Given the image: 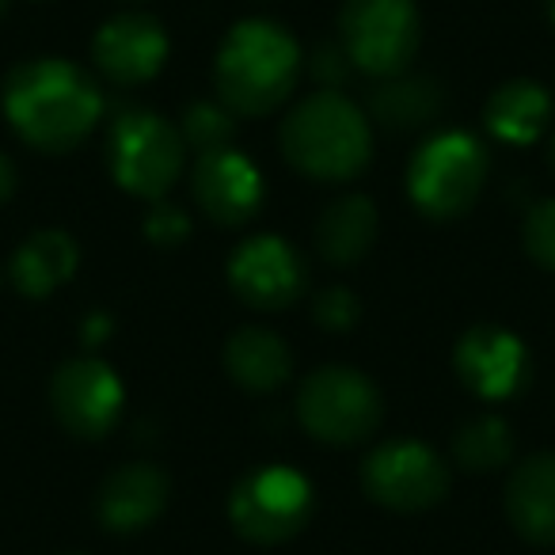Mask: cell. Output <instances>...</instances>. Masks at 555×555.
<instances>
[{
  "label": "cell",
  "mask_w": 555,
  "mask_h": 555,
  "mask_svg": "<svg viewBox=\"0 0 555 555\" xmlns=\"http://www.w3.org/2000/svg\"><path fill=\"white\" fill-rule=\"evenodd\" d=\"M309 517L312 483L286 464L247 472L229 494V521L247 544H286L309 525Z\"/></svg>",
  "instance_id": "obj_8"
},
{
  "label": "cell",
  "mask_w": 555,
  "mask_h": 555,
  "mask_svg": "<svg viewBox=\"0 0 555 555\" xmlns=\"http://www.w3.org/2000/svg\"><path fill=\"white\" fill-rule=\"evenodd\" d=\"M362 487L373 502L396 514H418L449 494V464L415 438L377 446L362 464Z\"/></svg>",
  "instance_id": "obj_9"
},
{
  "label": "cell",
  "mask_w": 555,
  "mask_h": 555,
  "mask_svg": "<svg viewBox=\"0 0 555 555\" xmlns=\"http://www.w3.org/2000/svg\"><path fill=\"white\" fill-rule=\"evenodd\" d=\"M483 126L502 145H532L552 126V95L537 80H506L487 100Z\"/></svg>",
  "instance_id": "obj_20"
},
{
  "label": "cell",
  "mask_w": 555,
  "mask_h": 555,
  "mask_svg": "<svg viewBox=\"0 0 555 555\" xmlns=\"http://www.w3.org/2000/svg\"><path fill=\"white\" fill-rule=\"evenodd\" d=\"M80 267V247L69 232L62 229H42L35 236H27L16 247L9 262V278L12 286L24 297H50L57 286H65Z\"/></svg>",
  "instance_id": "obj_17"
},
{
  "label": "cell",
  "mask_w": 555,
  "mask_h": 555,
  "mask_svg": "<svg viewBox=\"0 0 555 555\" xmlns=\"http://www.w3.org/2000/svg\"><path fill=\"white\" fill-rule=\"evenodd\" d=\"M107 164L122 191L160 202L183 176L186 141L179 126L156 111H118L107 133Z\"/></svg>",
  "instance_id": "obj_5"
},
{
  "label": "cell",
  "mask_w": 555,
  "mask_h": 555,
  "mask_svg": "<svg viewBox=\"0 0 555 555\" xmlns=\"http://www.w3.org/2000/svg\"><path fill=\"white\" fill-rule=\"evenodd\" d=\"M453 365L456 377L464 380V388L491 403L514 400L532 380L529 347L514 332L494 324L468 327L453 350Z\"/></svg>",
  "instance_id": "obj_12"
},
{
  "label": "cell",
  "mask_w": 555,
  "mask_h": 555,
  "mask_svg": "<svg viewBox=\"0 0 555 555\" xmlns=\"http://www.w3.org/2000/svg\"><path fill=\"white\" fill-rule=\"evenodd\" d=\"M347 65H350V57L343 54V47L335 42V47H324L317 54V77L332 80V85H343V80H347Z\"/></svg>",
  "instance_id": "obj_27"
},
{
  "label": "cell",
  "mask_w": 555,
  "mask_h": 555,
  "mask_svg": "<svg viewBox=\"0 0 555 555\" xmlns=\"http://www.w3.org/2000/svg\"><path fill=\"white\" fill-rule=\"evenodd\" d=\"M224 370L240 388L267 396L289 380L294 354H289L286 339L274 335L270 327H240L224 343Z\"/></svg>",
  "instance_id": "obj_19"
},
{
  "label": "cell",
  "mask_w": 555,
  "mask_h": 555,
  "mask_svg": "<svg viewBox=\"0 0 555 555\" xmlns=\"http://www.w3.org/2000/svg\"><path fill=\"white\" fill-rule=\"evenodd\" d=\"M16 183H20V176H16V164H12L9 156L0 153V202H9L12 194H16Z\"/></svg>",
  "instance_id": "obj_29"
},
{
  "label": "cell",
  "mask_w": 555,
  "mask_h": 555,
  "mask_svg": "<svg viewBox=\"0 0 555 555\" xmlns=\"http://www.w3.org/2000/svg\"><path fill=\"white\" fill-rule=\"evenodd\" d=\"M506 517L529 544H555V453H532L509 472Z\"/></svg>",
  "instance_id": "obj_16"
},
{
  "label": "cell",
  "mask_w": 555,
  "mask_h": 555,
  "mask_svg": "<svg viewBox=\"0 0 555 555\" xmlns=\"http://www.w3.org/2000/svg\"><path fill=\"white\" fill-rule=\"evenodd\" d=\"M95 69L122 88L153 80L168 62V31L145 12H118L92 39Z\"/></svg>",
  "instance_id": "obj_14"
},
{
  "label": "cell",
  "mask_w": 555,
  "mask_h": 555,
  "mask_svg": "<svg viewBox=\"0 0 555 555\" xmlns=\"http://www.w3.org/2000/svg\"><path fill=\"white\" fill-rule=\"evenodd\" d=\"M552 168H555V133H552Z\"/></svg>",
  "instance_id": "obj_31"
},
{
  "label": "cell",
  "mask_w": 555,
  "mask_h": 555,
  "mask_svg": "<svg viewBox=\"0 0 555 555\" xmlns=\"http://www.w3.org/2000/svg\"><path fill=\"white\" fill-rule=\"evenodd\" d=\"M301 80V47L274 20H240L214 62V85L232 115L262 118L294 95Z\"/></svg>",
  "instance_id": "obj_2"
},
{
  "label": "cell",
  "mask_w": 555,
  "mask_h": 555,
  "mask_svg": "<svg viewBox=\"0 0 555 555\" xmlns=\"http://www.w3.org/2000/svg\"><path fill=\"white\" fill-rule=\"evenodd\" d=\"M487 171H491V160H487V149L479 138L464 130L434 133L411 156L408 194L418 206V214L434 217V221H453L479 202L487 186Z\"/></svg>",
  "instance_id": "obj_4"
},
{
  "label": "cell",
  "mask_w": 555,
  "mask_h": 555,
  "mask_svg": "<svg viewBox=\"0 0 555 555\" xmlns=\"http://www.w3.org/2000/svg\"><path fill=\"white\" fill-rule=\"evenodd\" d=\"M297 418L324 446H358L380 426L385 400L354 365H320L297 392Z\"/></svg>",
  "instance_id": "obj_7"
},
{
  "label": "cell",
  "mask_w": 555,
  "mask_h": 555,
  "mask_svg": "<svg viewBox=\"0 0 555 555\" xmlns=\"http://www.w3.org/2000/svg\"><path fill=\"white\" fill-rule=\"evenodd\" d=\"M312 317H317V324L327 327V332H350V327L362 320V301H358L347 286H327L324 294H317V301H312Z\"/></svg>",
  "instance_id": "obj_25"
},
{
  "label": "cell",
  "mask_w": 555,
  "mask_h": 555,
  "mask_svg": "<svg viewBox=\"0 0 555 555\" xmlns=\"http://www.w3.org/2000/svg\"><path fill=\"white\" fill-rule=\"evenodd\" d=\"M171 499V483L156 464H122L115 468L100 487V509L103 529L111 532H141L164 514Z\"/></svg>",
  "instance_id": "obj_15"
},
{
  "label": "cell",
  "mask_w": 555,
  "mask_h": 555,
  "mask_svg": "<svg viewBox=\"0 0 555 555\" xmlns=\"http://www.w3.org/2000/svg\"><path fill=\"white\" fill-rule=\"evenodd\" d=\"M525 251L555 274V198H544L525 214Z\"/></svg>",
  "instance_id": "obj_24"
},
{
  "label": "cell",
  "mask_w": 555,
  "mask_h": 555,
  "mask_svg": "<svg viewBox=\"0 0 555 555\" xmlns=\"http://www.w3.org/2000/svg\"><path fill=\"white\" fill-rule=\"evenodd\" d=\"M107 335H111V320L103 317V312H92V317L85 320V343L95 347V343H103Z\"/></svg>",
  "instance_id": "obj_28"
},
{
  "label": "cell",
  "mask_w": 555,
  "mask_h": 555,
  "mask_svg": "<svg viewBox=\"0 0 555 555\" xmlns=\"http://www.w3.org/2000/svg\"><path fill=\"white\" fill-rule=\"evenodd\" d=\"M145 236L160 247H179L186 236H191V221L179 206H168V202H156L145 217Z\"/></svg>",
  "instance_id": "obj_26"
},
{
  "label": "cell",
  "mask_w": 555,
  "mask_h": 555,
  "mask_svg": "<svg viewBox=\"0 0 555 555\" xmlns=\"http://www.w3.org/2000/svg\"><path fill=\"white\" fill-rule=\"evenodd\" d=\"M50 408L73 438H107L126 408L118 373L100 358H73L50 380Z\"/></svg>",
  "instance_id": "obj_11"
},
{
  "label": "cell",
  "mask_w": 555,
  "mask_h": 555,
  "mask_svg": "<svg viewBox=\"0 0 555 555\" xmlns=\"http://www.w3.org/2000/svg\"><path fill=\"white\" fill-rule=\"evenodd\" d=\"M552 24H555V0H552Z\"/></svg>",
  "instance_id": "obj_32"
},
{
  "label": "cell",
  "mask_w": 555,
  "mask_h": 555,
  "mask_svg": "<svg viewBox=\"0 0 555 555\" xmlns=\"http://www.w3.org/2000/svg\"><path fill=\"white\" fill-rule=\"evenodd\" d=\"M514 456V430L506 418L479 415L453 434V461L468 472H494Z\"/></svg>",
  "instance_id": "obj_22"
},
{
  "label": "cell",
  "mask_w": 555,
  "mask_h": 555,
  "mask_svg": "<svg viewBox=\"0 0 555 555\" xmlns=\"http://www.w3.org/2000/svg\"><path fill=\"white\" fill-rule=\"evenodd\" d=\"M191 191L198 209L221 229H240L262 209V171L240 149L224 145L214 153H198L191 171Z\"/></svg>",
  "instance_id": "obj_13"
},
{
  "label": "cell",
  "mask_w": 555,
  "mask_h": 555,
  "mask_svg": "<svg viewBox=\"0 0 555 555\" xmlns=\"http://www.w3.org/2000/svg\"><path fill=\"white\" fill-rule=\"evenodd\" d=\"M377 240V206L365 194H343L320 214L317 247L332 267H354L373 251Z\"/></svg>",
  "instance_id": "obj_21"
},
{
  "label": "cell",
  "mask_w": 555,
  "mask_h": 555,
  "mask_svg": "<svg viewBox=\"0 0 555 555\" xmlns=\"http://www.w3.org/2000/svg\"><path fill=\"white\" fill-rule=\"evenodd\" d=\"M446 111V88L423 73H400L385 77L370 95V115L388 133H415L423 126L438 122Z\"/></svg>",
  "instance_id": "obj_18"
},
{
  "label": "cell",
  "mask_w": 555,
  "mask_h": 555,
  "mask_svg": "<svg viewBox=\"0 0 555 555\" xmlns=\"http://www.w3.org/2000/svg\"><path fill=\"white\" fill-rule=\"evenodd\" d=\"M179 133H183L186 145L198 149V153H214V149L232 145L236 115L217 100H198L183 111V118H179Z\"/></svg>",
  "instance_id": "obj_23"
},
{
  "label": "cell",
  "mask_w": 555,
  "mask_h": 555,
  "mask_svg": "<svg viewBox=\"0 0 555 555\" xmlns=\"http://www.w3.org/2000/svg\"><path fill=\"white\" fill-rule=\"evenodd\" d=\"M423 42L415 0H347L339 12V47L365 77H400Z\"/></svg>",
  "instance_id": "obj_6"
},
{
  "label": "cell",
  "mask_w": 555,
  "mask_h": 555,
  "mask_svg": "<svg viewBox=\"0 0 555 555\" xmlns=\"http://www.w3.org/2000/svg\"><path fill=\"white\" fill-rule=\"evenodd\" d=\"M278 145L289 168L320 183L358 179L373 160L370 115L335 88L305 95L278 130Z\"/></svg>",
  "instance_id": "obj_3"
},
{
  "label": "cell",
  "mask_w": 555,
  "mask_h": 555,
  "mask_svg": "<svg viewBox=\"0 0 555 555\" xmlns=\"http://www.w3.org/2000/svg\"><path fill=\"white\" fill-rule=\"evenodd\" d=\"M229 286L247 309L286 312L309 289V262L289 240L251 236L232 251Z\"/></svg>",
  "instance_id": "obj_10"
},
{
  "label": "cell",
  "mask_w": 555,
  "mask_h": 555,
  "mask_svg": "<svg viewBox=\"0 0 555 555\" xmlns=\"http://www.w3.org/2000/svg\"><path fill=\"white\" fill-rule=\"evenodd\" d=\"M4 115L31 149L50 156L73 153L92 138L103 115V92L77 62L35 57L4 80Z\"/></svg>",
  "instance_id": "obj_1"
},
{
  "label": "cell",
  "mask_w": 555,
  "mask_h": 555,
  "mask_svg": "<svg viewBox=\"0 0 555 555\" xmlns=\"http://www.w3.org/2000/svg\"><path fill=\"white\" fill-rule=\"evenodd\" d=\"M4 12H9V0H0V16H4Z\"/></svg>",
  "instance_id": "obj_30"
}]
</instances>
